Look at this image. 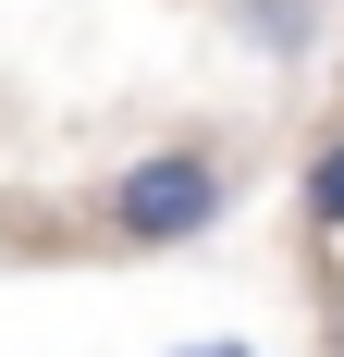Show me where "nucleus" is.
<instances>
[{
  "label": "nucleus",
  "instance_id": "nucleus-1",
  "mask_svg": "<svg viewBox=\"0 0 344 357\" xmlns=\"http://www.w3.org/2000/svg\"><path fill=\"white\" fill-rule=\"evenodd\" d=\"M99 210H111L123 247H197V234H221V210H234V160H221V148H148V160L111 173Z\"/></svg>",
  "mask_w": 344,
  "mask_h": 357
},
{
  "label": "nucleus",
  "instance_id": "nucleus-2",
  "mask_svg": "<svg viewBox=\"0 0 344 357\" xmlns=\"http://www.w3.org/2000/svg\"><path fill=\"white\" fill-rule=\"evenodd\" d=\"M221 25H234L258 62H308L320 50V0H221Z\"/></svg>",
  "mask_w": 344,
  "mask_h": 357
},
{
  "label": "nucleus",
  "instance_id": "nucleus-3",
  "mask_svg": "<svg viewBox=\"0 0 344 357\" xmlns=\"http://www.w3.org/2000/svg\"><path fill=\"white\" fill-rule=\"evenodd\" d=\"M308 222L344 234V136H320V160H308Z\"/></svg>",
  "mask_w": 344,
  "mask_h": 357
},
{
  "label": "nucleus",
  "instance_id": "nucleus-4",
  "mask_svg": "<svg viewBox=\"0 0 344 357\" xmlns=\"http://www.w3.org/2000/svg\"><path fill=\"white\" fill-rule=\"evenodd\" d=\"M185 357H258V345H234V333H221V345H185Z\"/></svg>",
  "mask_w": 344,
  "mask_h": 357
},
{
  "label": "nucleus",
  "instance_id": "nucleus-5",
  "mask_svg": "<svg viewBox=\"0 0 344 357\" xmlns=\"http://www.w3.org/2000/svg\"><path fill=\"white\" fill-rule=\"evenodd\" d=\"M332 357H344V321H332Z\"/></svg>",
  "mask_w": 344,
  "mask_h": 357
}]
</instances>
